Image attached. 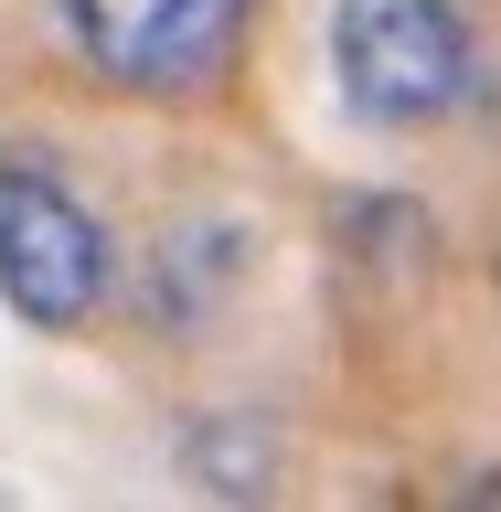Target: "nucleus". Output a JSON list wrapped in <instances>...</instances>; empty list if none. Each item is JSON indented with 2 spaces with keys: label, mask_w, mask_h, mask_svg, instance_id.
Returning <instances> with one entry per match:
<instances>
[{
  "label": "nucleus",
  "mask_w": 501,
  "mask_h": 512,
  "mask_svg": "<svg viewBox=\"0 0 501 512\" xmlns=\"http://www.w3.org/2000/svg\"><path fill=\"white\" fill-rule=\"evenodd\" d=\"M235 267H246V224H171L150 256V320L160 331H192V320L214 310L224 288H235Z\"/></svg>",
  "instance_id": "obj_4"
},
{
  "label": "nucleus",
  "mask_w": 501,
  "mask_h": 512,
  "mask_svg": "<svg viewBox=\"0 0 501 512\" xmlns=\"http://www.w3.org/2000/svg\"><path fill=\"white\" fill-rule=\"evenodd\" d=\"M320 54H331V96L395 139L459 118L480 86V32L459 0H331Z\"/></svg>",
  "instance_id": "obj_1"
},
{
  "label": "nucleus",
  "mask_w": 501,
  "mask_h": 512,
  "mask_svg": "<svg viewBox=\"0 0 501 512\" xmlns=\"http://www.w3.org/2000/svg\"><path fill=\"white\" fill-rule=\"evenodd\" d=\"M459 502H501V470H491V480H470V491H459Z\"/></svg>",
  "instance_id": "obj_5"
},
{
  "label": "nucleus",
  "mask_w": 501,
  "mask_h": 512,
  "mask_svg": "<svg viewBox=\"0 0 501 512\" xmlns=\"http://www.w3.org/2000/svg\"><path fill=\"white\" fill-rule=\"evenodd\" d=\"M118 299V246L96 203L32 150H0V310L22 331H86Z\"/></svg>",
  "instance_id": "obj_2"
},
{
  "label": "nucleus",
  "mask_w": 501,
  "mask_h": 512,
  "mask_svg": "<svg viewBox=\"0 0 501 512\" xmlns=\"http://www.w3.org/2000/svg\"><path fill=\"white\" fill-rule=\"evenodd\" d=\"M54 22L96 86L171 107V96H203L235 64L256 0H54Z\"/></svg>",
  "instance_id": "obj_3"
}]
</instances>
